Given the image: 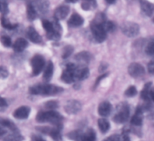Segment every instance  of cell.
I'll use <instances>...</instances> for the list:
<instances>
[{
    "label": "cell",
    "mask_w": 154,
    "mask_h": 141,
    "mask_svg": "<svg viewBox=\"0 0 154 141\" xmlns=\"http://www.w3.org/2000/svg\"><path fill=\"white\" fill-rule=\"evenodd\" d=\"M53 73H54V64L51 61H49L44 73V79L45 81H50L52 77Z\"/></svg>",
    "instance_id": "7402d4cb"
},
{
    "label": "cell",
    "mask_w": 154,
    "mask_h": 141,
    "mask_svg": "<svg viewBox=\"0 0 154 141\" xmlns=\"http://www.w3.org/2000/svg\"><path fill=\"white\" fill-rule=\"evenodd\" d=\"M1 41L2 43L5 46H6V47H9V46H11V40L10 37H8V36H2V37H1Z\"/></svg>",
    "instance_id": "d590c367"
},
{
    "label": "cell",
    "mask_w": 154,
    "mask_h": 141,
    "mask_svg": "<svg viewBox=\"0 0 154 141\" xmlns=\"http://www.w3.org/2000/svg\"><path fill=\"white\" fill-rule=\"evenodd\" d=\"M42 25H43L44 28L46 30L47 32L48 33L51 32V31H54V30L55 29L54 27V25H53L51 22H49V21H48V20L42 21Z\"/></svg>",
    "instance_id": "4dcf8cb0"
},
{
    "label": "cell",
    "mask_w": 154,
    "mask_h": 141,
    "mask_svg": "<svg viewBox=\"0 0 154 141\" xmlns=\"http://www.w3.org/2000/svg\"><path fill=\"white\" fill-rule=\"evenodd\" d=\"M27 36L29 38V40L32 42L35 43H38L42 41V38H41V36L39 35L38 33L35 30V28H33L32 27H30L28 28V31H27Z\"/></svg>",
    "instance_id": "ac0fdd59"
},
{
    "label": "cell",
    "mask_w": 154,
    "mask_h": 141,
    "mask_svg": "<svg viewBox=\"0 0 154 141\" xmlns=\"http://www.w3.org/2000/svg\"><path fill=\"white\" fill-rule=\"evenodd\" d=\"M150 86H151V83H147V85L144 86V89H143L142 92H141V98L144 100H148L150 98Z\"/></svg>",
    "instance_id": "4316f807"
},
{
    "label": "cell",
    "mask_w": 154,
    "mask_h": 141,
    "mask_svg": "<svg viewBox=\"0 0 154 141\" xmlns=\"http://www.w3.org/2000/svg\"><path fill=\"white\" fill-rule=\"evenodd\" d=\"M84 23V19L78 13H74L69 20V25L72 27L81 26Z\"/></svg>",
    "instance_id": "d6986e66"
},
{
    "label": "cell",
    "mask_w": 154,
    "mask_h": 141,
    "mask_svg": "<svg viewBox=\"0 0 154 141\" xmlns=\"http://www.w3.org/2000/svg\"><path fill=\"white\" fill-rule=\"evenodd\" d=\"M30 113V108L27 106H21L15 110L14 112V117L17 119H26Z\"/></svg>",
    "instance_id": "7c38bea8"
},
{
    "label": "cell",
    "mask_w": 154,
    "mask_h": 141,
    "mask_svg": "<svg viewBox=\"0 0 154 141\" xmlns=\"http://www.w3.org/2000/svg\"><path fill=\"white\" fill-rule=\"evenodd\" d=\"M28 46V43L26 40L23 38H18L17 39L16 41L14 42L13 45V48L15 52H23Z\"/></svg>",
    "instance_id": "e0dca14e"
},
{
    "label": "cell",
    "mask_w": 154,
    "mask_h": 141,
    "mask_svg": "<svg viewBox=\"0 0 154 141\" xmlns=\"http://www.w3.org/2000/svg\"><path fill=\"white\" fill-rule=\"evenodd\" d=\"M121 29L123 34L129 37H135L139 33V26L134 22H126L122 25Z\"/></svg>",
    "instance_id": "52a82bcc"
},
{
    "label": "cell",
    "mask_w": 154,
    "mask_h": 141,
    "mask_svg": "<svg viewBox=\"0 0 154 141\" xmlns=\"http://www.w3.org/2000/svg\"><path fill=\"white\" fill-rule=\"evenodd\" d=\"M84 132H82L81 131L79 130H77V131H71L69 134H68V137L69 139L74 140V141H82L83 137H84Z\"/></svg>",
    "instance_id": "603a6c76"
},
{
    "label": "cell",
    "mask_w": 154,
    "mask_h": 141,
    "mask_svg": "<svg viewBox=\"0 0 154 141\" xmlns=\"http://www.w3.org/2000/svg\"><path fill=\"white\" fill-rule=\"evenodd\" d=\"M129 117V108L127 105L120 104V106L117 107V112L114 115V121L117 123H123L127 121Z\"/></svg>",
    "instance_id": "3957f363"
},
{
    "label": "cell",
    "mask_w": 154,
    "mask_h": 141,
    "mask_svg": "<svg viewBox=\"0 0 154 141\" xmlns=\"http://www.w3.org/2000/svg\"><path fill=\"white\" fill-rule=\"evenodd\" d=\"M1 126L9 128V129L12 130V131H17V128L14 125V124L11 122L10 120H8V119H2Z\"/></svg>",
    "instance_id": "f1b7e54d"
},
{
    "label": "cell",
    "mask_w": 154,
    "mask_h": 141,
    "mask_svg": "<svg viewBox=\"0 0 154 141\" xmlns=\"http://www.w3.org/2000/svg\"><path fill=\"white\" fill-rule=\"evenodd\" d=\"M72 52H73V48H72V46H66V47H65L63 57L64 58H68V57L72 54Z\"/></svg>",
    "instance_id": "74e56055"
},
{
    "label": "cell",
    "mask_w": 154,
    "mask_h": 141,
    "mask_svg": "<svg viewBox=\"0 0 154 141\" xmlns=\"http://www.w3.org/2000/svg\"><path fill=\"white\" fill-rule=\"evenodd\" d=\"M153 22H154V18H153Z\"/></svg>",
    "instance_id": "681fc988"
},
{
    "label": "cell",
    "mask_w": 154,
    "mask_h": 141,
    "mask_svg": "<svg viewBox=\"0 0 154 141\" xmlns=\"http://www.w3.org/2000/svg\"><path fill=\"white\" fill-rule=\"evenodd\" d=\"M111 111H112V106H111V103H109L108 102H103L101 103L99 106V109H98L99 115L102 117L109 116L110 114L111 113Z\"/></svg>",
    "instance_id": "5bb4252c"
},
{
    "label": "cell",
    "mask_w": 154,
    "mask_h": 141,
    "mask_svg": "<svg viewBox=\"0 0 154 141\" xmlns=\"http://www.w3.org/2000/svg\"><path fill=\"white\" fill-rule=\"evenodd\" d=\"M77 67L75 64H69L66 67V70L63 71L62 75V79L63 82L66 83H72L74 81L76 80L75 79V71H76Z\"/></svg>",
    "instance_id": "8992f818"
},
{
    "label": "cell",
    "mask_w": 154,
    "mask_h": 141,
    "mask_svg": "<svg viewBox=\"0 0 154 141\" xmlns=\"http://www.w3.org/2000/svg\"><path fill=\"white\" fill-rule=\"evenodd\" d=\"M60 127L56 126V128H49V127H44V128H38L42 133L46 134H49L53 139L56 141H60L62 140V135L60 130Z\"/></svg>",
    "instance_id": "30bf717a"
},
{
    "label": "cell",
    "mask_w": 154,
    "mask_h": 141,
    "mask_svg": "<svg viewBox=\"0 0 154 141\" xmlns=\"http://www.w3.org/2000/svg\"><path fill=\"white\" fill-rule=\"evenodd\" d=\"M92 6L95 7L96 6V3H95L94 0H87V1L83 3L82 7L84 10H90V9H93V7H92Z\"/></svg>",
    "instance_id": "d6a6232c"
},
{
    "label": "cell",
    "mask_w": 154,
    "mask_h": 141,
    "mask_svg": "<svg viewBox=\"0 0 154 141\" xmlns=\"http://www.w3.org/2000/svg\"><path fill=\"white\" fill-rule=\"evenodd\" d=\"M131 123L135 126H141L142 125V111L141 108H138L135 114L132 117Z\"/></svg>",
    "instance_id": "44dd1931"
},
{
    "label": "cell",
    "mask_w": 154,
    "mask_h": 141,
    "mask_svg": "<svg viewBox=\"0 0 154 141\" xmlns=\"http://www.w3.org/2000/svg\"><path fill=\"white\" fill-rule=\"evenodd\" d=\"M63 117L58 112L51 111L48 112H40L36 117V120L38 122H50L56 126L60 127Z\"/></svg>",
    "instance_id": "6da1fadb"
},
{
    "label": "cell",
    "mask_w": 154,
    "mask_h": 141,
    "mask_svg": "<svg viewBox=\"0 0 154 141\" xmlns=\"http://www.w3.org/2000/svg\"><path fill=\"white\" fill-rule=\"evenodd\" d=\"M2 25L5 28H7V29L9 30L14 29V28H15L17 27L16 25H14V24L11 23V22H9L8 19H6V18L5 17L2 18Z\"/></svg>",
    "instance_id": "f546056e"
},
{
    "label": "cell",
    "mask_w": 154,
    "mask_h": 141,
    "mask_svg": "<svg viewBox=\"0 0 154 141\" xmlns=\"http://www.w3.org/2000/svg\"><path fill=\"white\" fill-rule=\"evenodd\" d=\"M103 26L104 28H105V31H108V32H111V31H113L114 30V28H115V25H114V24L112 22H105L103 23Z\"/></svg>",
    "instance_id": "836d02e7"
},
{
    "label": "cell",
    "mask_w": 154,
    "mask_h": 141,
    "mask_svg": "<svg viewBox=\"0 0 154 141\" xmlns=\"http://www.w3.org/2000/svg\"><path fill=\"white\" fill-rule=\"evenodd\" d=\"M66 1L67 2H70V3H75L76 1H78V0H66Z\"/></svg>",
    "instance_id": "c3c4849f"
},
{
    "label": "cell",
    "mask_w": 154,
    "mask_h": 141,
    "mask_svg": "<svg viewBox=\"0 0 154 141\" xmlns=\"http://www.w3.org/2000/svg\"><path fill=\"white\" fill-rule=\"evenodd\" d=\"M45 64V58L40 55H36L32 58L31 65L32 67V73L35 76H38L43 70Z\"/></svg>",
    "instance_id": "5b68a950"
},
{
    "label": "cell",
    "mask_w": 154,
    "mask_h": 141,
    "mask_svg": "<svg viewBox=\"0 0 154 141\" xmlns=\"http://www.w3.org/2000/svg\"><path fill=\"white\" fill-rule=\"evenodd\" d=\"M81 105L77 100H70L65 105V111L69 114H76L81 111Z\"/></svg>",
    "instance_id": "8fae6325"
},
{
    "label": "cell",
    "mask_w": 154,
    "mask_h": 141,
    "mask_svg": "<svg viewBox=\"0 0 154 141\" xmlns=\"http://www.w3.org/2000/svg\"><path fill=\"white\" fill-rule=\"evenodd\" d=\"M69 13V7L66 5H61L57 7L54 11V17L57 20L64 19Z\"/></svg>",
    "instance_id": "4fadbf2b"
},
{
    "label": "cell",
    "mask_w": 154,
    "mask_h": 141,
    "mask_svg": "<svg viewBox=\"0 0 154 141\" xmlns=\"http://www.w3.org/2000/svg\"><path fill=\"white\" fill-rule=\"evenodd\" d=\"M148 70L150 73L154 74V60L152 61L151 62L149 63L148 64Z\"/></svg>",
    "instance_id": "7bdbcfd3"
},
{
    "label": "cell",
    "mask_w": 154,
    "mask_h": 141,
    "mask_svg": "<svg viewBox=\"0 0 154 141\" xmlns=\"http://www.w3.org/2000/svg\"><path fill=\"white\" fill-rule=\"evenodd\" d=\"M118 140H119V136L112 135V136H110L109 137H108V138H106L103 141H118Z\"/></svg>",
    "instance_id": "b9f144b4"
},
{
    "label": "cell",
    "mask_w": 154,
    "mask_h": 141,
    "mask_svg": "<svg viewBox=\"0 0 154 141\" xmlns=\"http://www.w3.org/2000/svg\"><path fill=\"white\" fill-rule=\"evenodd\" d=\"M89 70L87 67H78L75 71V79L76 80H84L89 76Z\"/></svg>",
    "instance_id": "2e32d148"
},
{
    "label": "cell",
    "mask_w": 154,
    "mask_h": 141,
    "mask_svg": "<svg viewBox=\"0 0 154 141\" xmlns=\"http://www.w3.org/2000/svg\"><path fill=\"white\" fill-rule=\"evenodd\" d=\"M128 72L129 75L133 78H139L141 77L145 73L144 68L138 63H132L129 65L128 68Z\"/></svg>",
    "instance_id": "9c48e42d"
},
{
    "label": "cell",
    "mask_w": 154,
    "mask_h": 141,
    "mask_svg": "<svg viewBox=\"0 0 154 141\" xmlns=\"http://www.w3.org/2000/svg\"><path fill=\"white\" fill-rule=\"evenodd\" d=\"M106 1V2H108V4H114V3H115L116 0H105Z\"/></svg>",
    "instance_id": "7dc6e473"
},
{
    "label": "cell",
    "mask_w": 154,
    "mask_h": 141,
    "mask_svg": "<svg viewBox=\"0 0 154 141\" xmlns=\"http://www.w3.org/2000/svg\"><path fill=\"white\" fill-rule=\"evenodd\" d=\"M150 98H151V99L154 102V88H153L152 90H150Z\"/></svg>",
    "instance_id": "bcb514c9"
},
{
    "label": "cell",
    "mask_w": 154,
    "mask_h": 141,
    "mask_svg": "<svg viewBox=\"0 0 154 141\" xmlns=\"http://www.w3.org/2000/svg\"><path fill=\"white\" fill-rule=\"evenodd\" d=\"M0 5H1V11L3 14H6L8 12V4L5 0H0Z\"/></svg>",
    "instance_id": "8d00e7d4"
},
{
    "label": "cell",
    "mask_w": 154,
    "mask_h": 141,
    "mask_svg": "<svg viewBox=\"0 0 154 141\" xmlns=\"http://www.w3.org/2000/svg\"><path fill=\"white\" fill-rule=\"evenodd\" d=\"M0 75H1L2 79H5L8 76V72L7 69L5 68L4 67H1V69H0Z\"/></svg>",
    "instance_id": "ab89813d"
},
{
    "label": "cell",
    "mask_w": 154,
    "mask_h": 141,
    "mask_svg": "<svg viewBox=\"0 0 154 141\" xmlns=\"http://www.w3.org/2000/svg\"><path fill=\"white\" fill-rule=\"evenodd\" d=\"M33 141H46L44 138H42L40 136H33L32 137Z\"/></svg>",
    "instance_id": "f6af8a7d"
},
{
    "label": "cell",
    "mask_w": 154,
    "mask_h": 141,
    "mask_svg": "<svg viewBox=\"0 0 154 141\" xmlns=\"http://www.w3.org/2000/svg\"><path fill=\"white\" fill-rule=\"evenodd\" d=\"M136 94H137V90L136 88H135V87L134 86L129 87V88L126 90V92H125V95H126V96H129V97L135 96Z\"/></svg>",
    "instance_id": "1f68e13d"
},
{
    "label": "cell",
    "mask_w": 154,
    "mask_h": 141,
    "mask_svg": "<svg viewBox=\"0 0 154 141\" xmlns=\"http://www.w3.org/2000/svg\"><path fill=\"white\" fill-rule=\"evenodd\" d=\"M141 7L142 11L145 13L147 16H152L154 12V4L146 0H141Z\"/></svg>",
    "instance_id": "9a60e30c"
},
{
    "label": "cell",
    "mask_w": 154,
    "mask_h": 141,
    "mask_svg": "<svg viewBox=\"0 0 154 141\" xmlns=\"http://www.w3.org/2000/svg\"><path fill=\"white\" fill-rule=\"evenodd\" d=\"M38 13H37V11L35 10V9L32 7L31 4H29L27 7V15H28L29 19L33 20L36 18V16H38Z\"/></svg>",
    "instance_id": "83f0119b"
},
{
    "label": "cell",
    "mask_w": 154,
    "mask_h": 141,
    "mask_svg": "<svg viewBox=\"0 0 154 141\" xmlns=\"http://www.w3.org/2000/svg\"><path fill=\"white\" fill-rule=\"evenodd\" d=\"M96 134L93 129H88L84 132L82 141H96Z\"/></svg>",
    "instance_id": "d4e9b609"
},
{
    "label": "cell",
    "mask_w": 154,
    "mask_h": 141,
    "mask_svg": "<svg viewBox=\"0 0 154 141\" xmlns=\"http://www.w3.org/2000/svg\"><path fill=\"white\" fill-rule=\"evenodd\" d=\"M75 60L81 64H87L91 60V55L87 52H82L77 54Z\"/></svg>",
    "instance_id": "ffe728a7"
},
{
    "label": "cell",
    "mask_w": 154,
    "mask_h": 141,
    "mask_svg": "<svg viewBox=\"0 0 154 141\" xmlns=\"http://www.w3.org/2000/svg\"><path fill=\"white\" fill-rule=\"evenodd\" d=\"M98 125L99 129L102 133H106L110 129L109 122L105 119H99L98 121Z\"/></svg>",
    "instance_id": "cb8c5ba5"
},
{
    "label": "cell",
    "mask_w": 154,
    "mask_h": 141,
    "mask_svg": "<svg viewBox=\"0 0 154 141\" xmlns=\"http://www.w3.org/2000/svg\"><path fill=\"white\" fill-rule=\"evenodd\" d=\"M0 107H1V111H2L5 108H7V102H6V100L4 98L1 99V105H0Z\"/></svg>",
    "instance_id": "ee69618b"
},
{
    "label": "cell",
    "mask_w": 154,
    "mask_h": 141,
    "mask_svg": "<svg viewBox=\"0 0 154 141\" xmlns=\"http://www.w3.org/2000/svg\"><path fill=\"white\" fill-rule=\"evenodd\" d=\"M23 137L18 134L17 132H14L13 134H9L8 136L5 137L3 141H23Z\"/></svg>",
    "instance_id": "484cf974"
},
{
    "label": "cell",
    "mask_w": 154,
    "mask_h": 141,
    "mask_svg": "<svg viewBox=\"0 0 154 141\" xmlns=\"http://www.w3.org/2000/svg\"><path fill=\"white\" fill-rule=\"evenodd\" d=\"M118 141H130V138H129V137L127 134H123L119 137Z\"/></svg>",
    "instance_id": "60d3db41"
},
{
    "label": "cell",
    "mask_w": 154,
    "mask_h": 141,
    "mask_svg": "<svg viewBox=\"0 0 154 141\" xmlns=\"http://www.w3.org/2000/svg\"><path fill=\"white\" fill-rule=\"evenodd\" d=\"M91 31L95 39L99 43H102L106 39L107 31H105V28H104L103 24L92 22Z\"/></svg>",
    "instance_id": "277c9868"
},
{
    "label": "cell",
    "mask_w": 154,
    "mask_h": 141,
    "mask_svg": "<svg viewBox=\"0 0 154 141\" xmlns=\"http://www.w3.org/2000/svg\"><path fill=\"white\" fill-rule=\"evenodd\" d=\"M146 53L150 56H154V41H151L149 43L146 47Z\"/></svg>",
    "instance_id": "e575fe53"
},
{
    "label": "cell",
    "mask_w": 154,
    "mask_h": 141,
    "mask_svg": "<svg viewBox=\"0 0 154 141\" xmlns=\"http://www.w3.org/2000/svg\"><path fill=\"white\" fill-rule=\"evenodd\" d=\"M63 91V88L51 85H38L32 87L29 89L30 94L33 95L51 96L59 94Z\"/></svg>",
    "instance_id": "7a4b0ae2"
},
{
    "label": "cell",
    "mask_w": 154,
    "mask_h": 141,
    "mask_svg": "<svg viewBox=\"0 0 154 141\" xmlns=\"http://www.w3.org/2000/svg\"><path fill=\"white\" fill-rule=\"evenodd\" d=\"M30 4L35 9L38 13L44 14L47 13L49 9L50 3L48 0H32Z\"/></svg>",
    "instance_id": "ba28073f"
},
{
    "label": "cell",
    "mask_w": 154,
    "mask_h": 141,
    "mask_svg": "<svg viewBox=\"0 0 154 141\" xmlns=\"http://www.w3.org/2000/svg\"><path fill=\"white\" fill-rule=\"evenodd\" d=\"M45 106H46V108H48L54 109L57 108L58 107V103L56 101H49L45 104Z\"/></svg>",
    "instance_id": "f35d334b"
}]
</instances>
